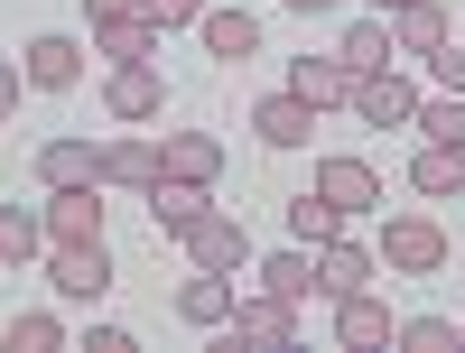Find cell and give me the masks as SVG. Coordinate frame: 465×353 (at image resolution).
<instances>
[{"label": "cell", "instance_id": "cell-15", "mask_svg": "<svg viewBox=\"0 0 465 353\" xmlns=\"http://www.w3.org/2000/svg\"><path fill=\"white\" fill-rule=\"evenodd\" d=\"M289 93H307L317 112H335V103H354V65H344V56H298L289 65Z\"/></svg>", "mask_w": 465, "mask_h": 353}, {"label": "cell", "instance_id": "cell-8", "mask_svg": "<svg viewBox=\"0 0 465 353\" xmlns=\"http://www.w3.org/2000/svg\"><path fill=\"white\" fill-rule=\"evenodd\" d=\"M103 112H112V122H159V112H168V84H159V65H112V84H103Z\"/></svg>", "mask_w": 465, "mask_h": 353}, {"label": "cell", "instance_id": "cell-22", "mask_svg": "<svg viewBox=\"0 0 465 353\" xmlns=\"http://www.w3.org/2000/svg\"><path fill=\"white\" fill-rule=\"evenodd\" d=\"M177 317L186 326H232V270H196L177 289Z\"/></svg>", "mask_w": 465, "mask_h": 353}, {"label": "cell", "instance_id": "cell-16", "mask_svg": "<svg viewBox=\"0 0 465 353\" xmlns=\"http://www.w3.org/2000/svg\"><path fill=\"white\" fill-rule=\"evenodd\" d=\"M37 186H103V149L94 140H47L37 149Z\"/></svg>", "mask_w": 465, "mask_h": 353}, {"label": "cell", "instance_id": "cell-2", "mask_svg": "<svg viewBox=\"0 0 465 353\" xmlns=\"http://www.w3.org/2000/svg\"><path fill=\"white\" fill-rule=\"evenodd\" d=\"M354 112L372 131H419V84L401 65H381V74H354Z\"/></svg>", "mask_w": 465, "mask_h": 353}, {"label": "cell", "instance_id": "cell-17", "mask_svg": "<svg viewBox=\"0 0 465 353\" xmlns=\"http://www.w3.org/2000/svg\"><path fill=\"white\" fill-rule=\"evenodd\" d=\"M447 37H456V19L438 10V0H410V10H391V47H401V56H438Z\"/></svg>", "mask_w": 465, "mask_h": 353}, {"label": "cell", "instance_id": "cell-24", "mask_svg": "<svg viewBox=\"0 0 465 353\" xmlns=\"http://www.w3.org/2000/svg\"><path fill=\"white\" fill-rule=\"evenodd\" d=\"M261 289H270V298H289V307L317 298V260H307V242H298V251H270V260H261Z\"/></svg>", "mask_w": 465, "mask_h": 353}, {"label": "cell", "instance_id": "cell-5", "mask_svg": "<svg viewBox=\"0 0 465 353\" xmlns=\"http://www.w3.org/2000/svg\"><path fill=\"white\" fill-rule=\"evenodd\" d=\"M317 195H326L344 223H354V214L381 205V168H372V159H317Z\"/></svg>", "mask_w": 465, "mask_h": 353}, {"label": "cell", "instance_id": "cell-33", "mask_svg": "<svg viewBox=\"0 0 465 353\" xmlns=\"http://www.w3.org/2000/svg\"><path fill=\"white\" fill-rule=\"evenodd\" d=\"M140 0H84V19H131Z\"/></svg>", "mask_w": 465, "mask_h": 353}, {"label": "cell", "instance_id": "cell-7", "mask_svg": "<svg viewBox=\"0 0 465 353\" xmlns=\"http://www.w3.org/2000/svg\"><path fill=\"white\" fill-rule=\"evenodd\" d=\"M159 177L214 186V177H223V140H214V131H159Z\"/></svg>", "mask_w": 465, "mask_h": 353}, {"label": "cell", "instance_id": "cell-1", "mask_svg": "<svg viewBox=\"0 0 465 353\" xmlns=\"http://www.w3.org/2000/svg\"><path fill=\"white\" fill-rule=\"evenodd\" d=\"M372 251H381L391 279H429V270H447V223H438V214H391Z\"/></svg>", "mask_w": 465, "mask_h": 353}, {"label": "cell", "instance_id": "cell-26", "mask_svg": "<svg viewBox=\"0 0 465 353\" xmlns=\"http://www.w3.org/2000/svg\"><path fill=\"white\" fill-rule=\"evenodd\" d=\"M289 232H298V242H307V251H317V242H335V232H344V214L326 205V195H317V186H307V195H298V205H289Z\"/></svg>", "mask_w": 465, "mask_h": 353}, {"label": "cell", "instance_id": "cell-35", "mask_svg": "<svg viewBox=\"0 0 465 353\" xmlns=\"http://www.w3.org/2000/svg\"><path fill=\"white\" fill-rule=\"evenodd\" d=\"M372 10H381V19H391V10H410V0H372Z\"/></svg>", "mask_w": 465, "mask_h": 353}, {"label": "cell", "instance_id": "cell-3", "mask_svg": "<svg viewBox=\"0 0 465 353\" xmlns=\"http://www.w3.org/2000/svg\"><path fill=\"white\" fill-rule=\"evenodd\" d=\"M242 344H270V353L298 344V307L270 298V289H242V298H232V353H242Z\"/></svg>", "mask_w": 465, "mask_h": 353}, {"label": "cell", "instance_id": "cell-28", "mask_svg": "<svg viewBox=\"0 0 465 353\" xmlns=\"http://www.w3.org/2000/svg\"><path fill=\"white\" fill-rule=\"evenodd\" d=\"M0 335H10V353H56V317H47V307H19Z\"/></svg>", "mask_w": 465, "mask_h": 353}, {"label": "cell", "instance_id": "cell-19", "mask_svg": "<svg viewBox=\"0 0 465 353\" xmlns=\"http://www.w3.org/2000/svg\"><path fill=\"white\" fill-rule=\"evenodd\" d=\"M196 37H205V56H223V65L261 56V19H252V10H205V19H196Z\"/></svg>", "mask_w": 465, "mask_h": 353}, {"label": "cell", "instance_id": "cell-21", "mask_svg": "<svg viewBox=\"0 0 465 353\" xmlns=\"http://www.w3.org/2000/svg\"><path fill=\"white\" fill-rule=\"evenodd\" d=\"M94 56H112V65H149V56H159V28H149L140 10H131V19H94Z\"/></svg>", "mask_w": 465, "mask_h": 353}, {"label": "cell", "instance_id": "cell-4", "mask_svg": "<svg viewBox=\"0 0 465 353\" xmlns=\"http://www.w3.org/2000/svg\"><path fill=\"white\" fill-rule=\"evenodd\" d=\"M47 279H56V298H74V307H94V298L112 289V251H103V242H56V260H47Z\"/></svg>", "mask_w": 465, "mask_h": 353}, {"label": "cell", "instance_id": "cell-27", "mask_svg": "<svg viewBox=\"0 0 465 353\" xmlns=\"http://www.w3.org/2000/svg\"><path fill=\"white\" fill-rule=\"evenodd\" d=\"M419 140H447V149H465V93L419 103Z\"/></svg>", "mask_w": 465, "mask_h": 353}, {"label": "cell", "instance_id": "cell-31", "mask_svg": "<svg viewBox=\"0 0 465 353\" xmlns=\"http://www.w3.org/2000/svg\"><path fill=\"white\" fill-rule=\"evenodd\" d=\"M429 65H438V84H447V93H465V37H447Z\"/></svg>", "mask_w": 465, "mask_h": 353}, {"label": "cell", "instance_id": "cell-9", "mask_svg": "<svg viewBox=\"0 0 465 353\" xmlns=\"http://www.w3.org/2000/svg\"><path fill=\"white\" fill-rule=\"evenodd\" d=\"M252 131L270 149H307V140H317V103H307V93H261L252 103Z\"/></svg>", "mask_w": 465, "mask_h": 353}, {"label": "cell", "instance_id": "cell-34", "mask_svg": "<svg viewBox=\"0 0 465 353\" xmlns=\"http://www.w3.org/2000/svg\"><path fill=\"white\" fill-rule=\"evenodd\" d=\"M289 10H307V19H317V10H335V0H289Z\"/></svg>", "mask_w": 465, "mask_h": 353}, {"label": "cell", "instance_id": "cell-25", "mask_svg": "<svg viewBox=\"0 0 465 353\" xmlns=\"http://www.w3.org/2000/svg\"><path fill=\"white\" fill-rule=\"evenodd\" d=\"M47 251V205H0V260H37Z\"/></svg>", "mask_w": 465, "mask_h": 353}, {"label": "cell", "instance_id": "cell-11", "mask_svg": "<svg viewBox=\"0 0 465 353\" xmlns=\"http://www.w3.org/2000/svg\"><path fill=\"white\" fill-rule=\"evenodd\" d=\"M103 186H131V195H149V186H159V131L103 140Z\"/></svg>", "mask_w": 465, "mask_h": 353}, {"label": "cell", "instance_id": "cell-30", "mask_svg": "<svg viewBox=\"0 0 465 353\" xmlns=\"http://www.w3.org/2000/svg\"><path fill=\"white\" fill-rule=\"evenodd\" d=\"M140 19L168 37V28H196V19H205V0H140Z\"/></svg>", "mask_w": 465, "mask_h": 353}, {"label": "cell", "instance_id": "cell-23", "mask_svg": "<svg viewBox=\"0 0 465 353\" xmlns=\"http://www.w3.org/2000/svg\"><path fill=\"white\" fill-rule=\"evenodd\" d=\"M335 56L344 65H354V74H381V65H391L401 47H391V19H354V28H344L335 37Z\"/></svg>", "mask_w": 465, "mask_h": 353}, {"label": "cell", "instance_id": "cell-29", "mask_svg": "<svg viewBox=\"0 0 465 353\" xmlns=\"http://www.w3.org/2000/svg\"><path fill=\"white\" fill-rule=\"evenodd\" d=\"M401 344H410V353H465V326H447V317H410Z\"/></svg>", "mask_w": 465, "mask_h": 353}, {"label": "cell", "instance_id": "cell-13", "mask_svg": "<svg viewBox=\"0 0 465 353\" xmlns=\"http://www.w3.org/2000/svg\"><path fill=\"white\" fill-rule=\"evenodd\" d=\"M410 195H429V205L465 195V149H447V140H419V159H410Z\"/></svg>", "mask_w": 465, "mask_h": 353}, {"label": "cell", "instance_id": "cell-20", "mask_svg": "<svg viewBox=\"0 0 465 353\" xmlns=\"http://www.w3.org/2000/svg\"><path fill=\"white\" fill-rule=\"evenodd\" d=\"M149 223L186 242V232L205 223V186H186V177H159V186H149Z\"/></svg>", "mask_w": 465, "mask_h": 353}, {"label": "cell", "instance_id": "cell-14", "mask_svg": "<svg viewBox=\"0 0 465 353\" xmlns=\"http://www.w3.org/2000/svg\"><path fill=\"white\" fill-rule=\"evenodd\" d=\"M28 84L37 93H65V84H84V47H74V37H28Z\"/></svg>", "mask_w": 465, "mask_h": 353}, {"label": "cell", "instance_id": "cell-32", "mask_svg": "<svg viewBox=\"0 0 465 353\" xmlns=\"http://www.w3.org/2000/svg\"><path fill=\"white\" fill-rule=\"evenodd\" d=\"M19 84H28V65H0V122L19 112Z\"/></svg>", "mask_w": 465, "mask_h": 353}, {"label": "cell", "instance_id": "cell-10", "mask_svg": "<svg viewBox=\"0 0 465 353\" xmlns=\"http://www.w3.org/2000/svg\"><path fill=\"white\" fill-rule=\"evenodd\" d=\"M372 270H381V251H363V242H317V298H354V289H372Z\"/></svg>", "mask_w": 465, "mask_h": 353}, {"label": "cell", "instance_id": "cell-12", "mask_svg": "<svg viewBox=\"0 0 465 353\" xmlns=\"http://www.w3.org/2000/svg\"><path fill=\"white\" fill-rule=\"evenodd\" d=\"M335 344H354V353H381V344H401L391 335V307H381V298H335Z\"/></svg>", "mask_w": 465, "mask_h": 353}, {"label": "cell", "instance_id": "cell-6", "mask_svg": "<svg viewBox=\"0 0 465 353\" xmlns=\"http://www.w3.org/2000/svg\"><path fill=\"white\" fill-rule=\"evenodd\" d=\"M56 242H103V186H47V251Z\"/></svg>", "mask_w": 465, "mask_h": 353}, {"label": "cell", "instance_id": "cell-18", "mask_svg": "<svg viewBox=\"0 0 465 353\" xmlns=\"http://www.w3.org/2000/svg\"><path fill=\"white\" fill-rule=\"evenodd\" d=\"M186 251H196V270H242V260H252L242 223H232V214H214V205H205V223H196V232H186Z\"/></svg>", "mask_w": 465, "mask_h": 353}]
</instances>
